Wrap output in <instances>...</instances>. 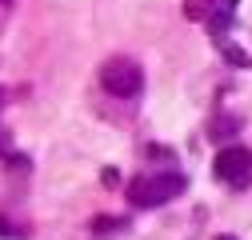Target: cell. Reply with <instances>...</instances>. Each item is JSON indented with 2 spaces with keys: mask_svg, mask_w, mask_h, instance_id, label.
<instances>
[{
  "mask_svg": "<svg viewBox=\"0 0 252 240\" xmlns=\"http://www.w3.org/2000/svg\"><path fill=\"white\" fill-rule=\"evenodd\" d=\"M184 192V176L180 172H144L128 184V204L132 208H160L172 196Z\"/></svg>",
  "mask_w": 252,
  "mask_h": 240,
  "instance_id": "1",
  "label": "cell"
},
{
  "mask_svg": "<svg viewBox=\"0 0 252 240\" xmlns=\"http://www.w3.org/2000/svg\"><path fill=\"white\" fill-rule=\"evenodd\" d=\"M100 84L108 88L112 96H136L140 88H144V72H140V64L136 60H128V56H112V60H104L100 64Z\"/></svg>",
  "mask_w": 252,
  "mask_h": 240,
  "instance_id": "2",
  "label": "cell"
},
{
  "mask_svg": "<svg viewBox=\"0 0 252 240\" xmlns=\"http://www.w3.org/2000/svg\"><path fill=\"white\" fill-rule=\"evenodd\" d=\"M212 172L220 184H228V188H248L252 184V152L240 144H228V148H220L216 160H212Z\"/></svg>",
  "mask_w": 252,
  "mask_h": 240,
  "instance_id": "3",
  "label": "cell"
},
{
  "mask_svg": "<svg viewBox=\"0 0 252 240\" xmlns=\"http://www.w3.org/2000/svg\"><path fill=\"white\" fill-rule=\"evenodd\" d=\"M232 20H236V0H212V4H204V24L216 36H224Z\"/></svg>",
  "mask_w": 252,
  "mask_h": 240,
  "instance_id": "4",
  "label": "cell"
},
{
  "mask_svg": "<svg viewBox=\"0 0 252 240\" xmlns=\"http://www.w3.org/2000/svg\"><path fill=\"white\" fill-rule=\"evenodd\" d=\"M8 148H12V136H8L4 128H0V156H8Z\"/></svg>",
  "mask_w": 252,
  "mask_h": 240,
  "instance_id": "5",
  "label": "cell"
},
{
  "mask_svg": "<svg viewBox=\"0 0 252 240\" xmlns=\"http://www.w3.org/2000/svg\"><path fill=\"white\" fill-rule=\"evenodd\" d=\"M220 240H236V236H220Z\"/></svg>",
  "mask_w": 252,
  "mask_h": 240,
  "instance_id": "6",
  "label": "cell"
}]
</instances>
